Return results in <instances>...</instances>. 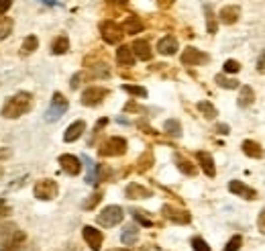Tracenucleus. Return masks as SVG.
I'll use <instances>...</instances> for the list:
<instances>
[{
    "label": "nucleus",
    "instance_id": "13",
    "mask_svg": "<svg viewBox=\"0 0 265 251\" xmlns=\"http://www.w3.org/2000/svg\"><path fill=\"white\" fill-rule=\"evenodd\" d=\"M163 214L168 216L172 223H177V225H188L190 223V212L186 210H179V208H174V206H163Z\"/></svg>",
    "mask_w": 265,
    "mask_h": 251
},
{
    "label": "nucleus",
    "instance_id": "42",
    "mask_svg": "<svg viewBox=\"0 0 265 251\" xmlns=\"http://www.w3.org/2000/svg\"><path fill=\"white\" fill-rule=\"evenodd\" d=\"M82 78H84V74H76V76H74V78H72V84H70V86H72V88H74V90H76V88H78V86H80V84H82V82H80V80H82Z\"/></svg>",
    "mask_w": 265,
    "mask_h": 251
},
{
    "label": "nucleus",
    "instance_id": "10",
    "mask_svg": "<svg viewBox=\"0 0 265 251\" xmlns=\"http://www.w3.org/2000/svg\"><path fill=\"white\" fill-rule=\"evenodd\" d=\"M82 235H84V241L90 245L92 251H100L102 241H104V235H102L100 231L94 229V227H90V225H86L84 229H82Z\"/></svg>",
    "mask_w": 265,
    "mask_h": 251
},
{
    "label": "nucleus",
    "instance_id": "3",
    "mask_svg": "<svg viewBox=\"0 0 265 251\" xmlns=\"http://www.w3.org/2000/svg\"><path fill=\"white\" fill-rule=\"evenodd\" d=\"M123 219H125V212H123V208H121V206H117V204L106 206L100 214L96 216L98 225H102V227H114V225L123 223Z\"/></svg>",
    "mask_w": 265,
    "mask_h": 251
},
{
    "label": "nucleus",
    "instance_id": "20",
    "mask_svg": "<svg viewBox=\"0 0 265 251\" xmlns=\"http://www.w3.org/2000/svg\"><path fill=\"white\" fill-rule=\"evenodd\" d=\"M125 192H127V198H132V200H137V198H149V196H151V190L141 186V184H135V182L129 184Z\"/></svg>",
    "mask_w": 265,
    "mask_h": 251
},
{
    "label": "nucleus",
    "instance_id": "11",
    "mask_svg": "<svg viewBox=\"0 0 265 251\" xmlns=\"http://www.w3.org/2000/svg\"><path fill=\"white\" fill-rule=\"evenodd\" d=\"M59 165H61V170L65 174H70V176H78L82 172V163H80V157L76 155H70V153H63L59 157Z\"/></svg>",
    "mask_w": 265,
    "mask_h": 251
},
{
    "label": "nucleus",
    "instance_id": "16",
    "mask_svg": "<svg viewBox=\"0 0 265 251\" xmlns=\"http://www.w3.org/2000/svg\"><path fill=\"white\" fill-rule=\"evenodd\" d=\"M157 51L161 55H174L177 51V39L174 35H165L163 39H159L157 43Z\"/></svg>",
    "mask_w": 265,
    "mask_h": 251
},
{
    "label": "nucleus",
    "instance_id": "28",
    "mask_svg": "<svg viewBox=\"0 0 265 251\" xmlns=\"http://www.w3.org/2000/svg\"><path fill=\"white\" fill-rule=\"evenodd\" d=\"M214 80H217V84H219L221 88H226V90H235V88H239V82L233 80V78H226L224 74H219Z\"/></svg>",
    "mask_w": 265,
    "mask_h": 251
},
{
    "label": "nucleus",
    "instance_id": "15",
    "mask_svg": "<svg viewBox=\"0 0 265 251\" xmlns=\"http://www.w3.org/2000/svg\"><path fill=\"white\" fill-rule=\"evenodd\" d=\"M84 131H86V123H84V121H76V123H72V125L68 127V131L63 133V141H65V143L78 141Z\"/></svg>",
    "mask_w": 265,
    "mask_h": 251
},
{
    "label": "nucleus",
    "instance_id": "17",
    "mask_svg": "<svg viewBox=\"0 0 265 251\" xmlns=\"http://www.w3.org/2000/svg\"><path fill=\"white\" fill-rule=\"evenodd\" d=\"M239 16H241V8L235 6V4H230V6H224V8L221 10L219 19H221V23H224V25H235V23L239 21Z\"/></svg>",
    "mask_w": 265,
    "mask_h": 251
},
{
    "label": "nucleus",
    "instance_id": "23",
    "mask_svg": "<svg viewBox=\"0 0 265 251\" xmlns=\"http://www.w3.org/2000/svg\"><path fill=\"white\" fill-rule=\"evenodd\" d=\"M253 100H255V92H253V88L251 86H243L241 88V94H239V106H249V104H253Z\"/></svg>",
    "mask_w": 265,
    "mask_h": 251
},
{
    "label": "nucleus",
    "instance_id": "21",
    "mask_svg": "<svg viewBox=\"0 0 265 251\" xmlns=\"http://www.w3.org/2000/svg\"><path fill=\"white\" fill-rule=\"evenodd\" d=\"M117 61L121 65H132L135 63V53H132V49L129 45H121L117 49Z\"/></svg>",
    "mask_w": 265,
    "mask_h": 251
},
{
    "label": "nucleus",
    "instance_id": "45",
    "mask_svg": "<svg viewBox=\"0 0 265 251\" xmlns=\"http://www.w3.org/2000/svg\"><path fill=\"white\" fill-rule=\"evenodd\" d=\"M14 251H37V249L33 247V245H25V243H23V245H21L19 249H14Z\"/></svg>",
    "mask_w": 265,
    "mask_h": 251
},
{
    "label": "nucleus",
    "instance_id": "12",
    "mask_svg": "<svg viewBox=\"0 0 265 251\" xmlns=\"http://www.w3.org/2000/svg\"><path fill=\"white\" fill-rule=\"evenodd\" d=\"M228 190L233 192V194H237V196H241V198H245V200H255L257 198V192L253 190V188H249L247 184H243V182H239V180H233L228 184Z\"/></svg>",
    "mask_w": 265,
    "mask_h": 251
},
{
    "label": "nucleus",
    "instance_id": "39",
    "mask_svg": "<svg viewBox=\"0 0 265 251\" xmlns=\"http://www.w3.org/2000/svg\"><path fill=\"white\" fill-rule=\"evenodd\" d=\"M132 216H135V219H137L141 225H145V227H151V221H149L147 216H143V214H141V210H132Z\"/></svg>",
    "mask_w": 265,
    "mask_h": 251
},
{
    "label": "nucleus",
    "instance_id": "31",
    "mask_svg": "<svg viewBox=\"0 0 265 251\" xmlns=\"http://www.w3.org/2000/svg\"><path fill=\"white\" fill-rule=\"evenodd\" d=\"M12 31V21L10 19H0V41L6 39Z\"/></svg>",
    "mask_w": 265,
    "mask_h": 251
},
{
    "label": "nucleus",
    "instance_id": "44",
    "mask_svg": "<svg viewBox=\"0 0 265 251\" xmlns=\"http://www.w3.org/2000/svg\"><path fill=\"white\" fill-rule=\"evenodd\" d=\"M217 131H219V133H222V135H228V131H230V129H228V125H219V127H217Z\"/></svg>",
    "mask_w": 265,
    "mask_h": 251
},
{
    "label": "nucleus",
    "instance_id": "32",
    "mask_svg": "<svg viewBox=\"0 0 265 251\" xmlns=\"http://www.w3.org/2000/svg\"><path fill=\"white\" fill-rule=\"evenodd\" d=\"M123 90H125V92H129V94H132V96H141V98H145V96H147V90H145V88H141V86H131V84H125Z\"/></svg>",
    "mask_w": 265,
    "mask_h": 251
},
{
    "label": "nucleus",
    "instance_id": "47",
    "mask_svg": "<svg viewBox=\"0 0 265 251\" xmlns=\"http://www.w3.org/2000/svg\"><path fill=\"white\" fill-rule=\"evenodd\" d=\"M112 2H117V4H125V2H129V0H112Z\"/></svg>",
    "mask_w": 265,
    "mask_h": 251
},
{
    "label": "nucleus",
    "instance_id": "48",
    "mask_svg": "<svg viewBox=\"0 0 265 251\" xmlns=\"http://www.w3.org/2000/svg\"><path fill=\"white\" fill-rule=\"evenodd\" d=\"M2 176H4V167L0 165V180H2Z\"/></svg>",
    "mask_w": 265,
    "mask_h": 251
},
{
    "label": "nucleus",
    "instance_id": "29",
    "mask_svg": "<svg viewBox=\"0 0 265 251\" xmlns=\"http://www.w3.org/2000/svg\"><path fill=\"white\" fill-rule=\"evenodd\" d=\"M198 110H200L204 116H206V119H217V108H214L210 102H208V100H202V102H198Z\"/></svg>",
    "mask_w": 265,
    "mask_h": 251
},
{
    "label": "nucleus",
    "instance_id": "9",
    "mask_svg": "<svg viewBox=\"0 0 265 251\" xmlns=\"http://www.w3.org/2000/svg\"><path fill=\"white\" fill-rule=\"evenodd\" d=\"M210 57L204 51H200V49H196V47H188V49H184V53H181V63L184 65H202Z\"/></svg>",
    "mask_w": 265,
    "mask_h": 251
},
{
    "label": "nucleus",
    "instance_id": "34",
    "mask_svg": "<svg viewBox=\"0 0 265 251\" xmlns=\"http://www.w3.org/2000/svg\"><path fill=\"white\" fill-rule=\"evenodd\" d=\"M192 249L194 251H210V245L202 237H194L192 239Z\"/></svg>",
    "mask_w": 265,
    "mask_h": 251
},
{
    "label": "nucleus",
    "instance_id": "33",
    "mask_svg": "<svg viewBox=\"0 0 265 251\" xmlns=\"http://www.w3.org/2000/svg\"><path fill=\"white\" fill-rule=\"evenodd\" d=\"M241 245H243V237L241 235H235V237H230V241L226 243L224 251H239Z\"/></svg>",
    "mask_w": 265,
    "mask_h": 251
},
{
    "label": "nucleus",
    "instance_id": "5",
    "mask_svg": "<svg viewBox=\"0 0 265 251\" xmlns=\"http://www.w3.org/2000/svg\"><path fill=\"white\" fill-rule=\"evenodd\" d=\"M100 33H102V39L108 43V45H117L123 41V35H125V31L121 25H117L114 21H104L100 25Z\"/></svg>",
    "mask_w": 265,
    "mask_h": 251
},
{
    "label": "nucleus",
    "instance_id": "4",
    "mask_svg": "<svg viewBox=\"0 0 265 251\" xmlns=\"http://www.w3.org/2000/svg\"><path fill=\"white\" fill-rule=\"evenodd\" d=\"M33 192H35V196H37L39 200H53V198L57 196L59 188H57V182H55V180L43 178V180H39V182L35 184Z\"/></svg>",
    "mask_w": 265,
    "mask_h": 251
},
{
    "label": "nucleus",
    "instance_id": "1",
    "mask_svg": "<svg viewBox=\"0 0 265 251\" xmlns=\"http://www.w3.org/2000/svg\"><path fill=\"white\" fill-rule=\"evenodd\" d=\"M27 241V235L14 223L0 225V251H14Z\"/></svg>",
    "mask_w": 265,
    "mask_h": 251
},
{
    "label": "nucleus",
    "instance_id": "18",
    "mask_svg": "<svg viewBox=\"0 0 265 251\" xmlns=\"http://www.w3.org/2000/svg\"><path fill=\"white\" fill-rule=\"evenodd\" d=\"M131 49H132V53H135V57H139V59H143V61L151 59V55H153V51H151V47H149V43L143 41V39H137L135 43L131 45Z\"/></svg>",
    "mask_w": 265,
    "mask_h": 251
},
{
    "label": "nucleus",
    "instance_id": "14",
    "mask_svg": "<svg viewBox=\"0 0 265 251\" xmlns=\"http://www.w3.org/2000/svg\"><path fill=\"white\" fill-rule=\"evenodd\" d=\"M196 159H198V163H200V167H202V172H204L208 178H214V176H217L214 159H212V155H210L208 151H198V153H196Z\"/></svg>",
    "mask_w": 265,
    "mask_h": 251
},
{
    "label": "nucleus",
    "instance_id": "25",
    "mask_svg": "<svg viewBox=\"0 0 265 251\" xmlns=\"http://www.w3.org/2000/svg\"><path fill=\"white\" fill-rule=\"evenodd\" d=\"M139 239V229L135 227V225H131V227H127L125 231H123V235H121V241L125 243V245H132Z\"/></svg>",
    "mask_w": 265,
    "mask_h": 251
},
{
    "label": "nucleus",
    "instance_id": "43",
    "mask_svg": "<svg viewBox=\"0 0 265 251\" xmlns=\"http://www.w3.org/2000/svg\"><path fill=\"white\" fill-rule=\"evenodd\" d=\"M257 70H259V72H265V51L261 53V57H259V61H257Z\"/></svg>",
    "mask_w": 265,
    "mask_h": 251
},
{
    "label": "nucleus",
    "instance_id": "22",
    "mask_svg": "<svg viewBox=\"0 0 265 251\" xmlns=\"http://www.w3.org/2000/svg\"><path fill=\"white\" fill-rule=\"evenodd\" d=\"M243 153L245 155H249V157H255V159H259V157H263V149H261V145L259 143H255V141H251V139H247V141H243Z\"/></svg>",
    "mask_w": 265,
    "mask_h": 251
},
{
    "label": "nucleus",
    "instance_id": "7",
    "mask_svg": "<svg viewBox=\"0 0 265 251\" xmlns=\"http://www.w3.org/2000/svg\"><path fill=\"white\" fill-rule=\"evenodd\" d=\"M125 151H127V139H123V137H110L100 147V155H104V157H119Z\"/></svg>",
    "mask_w": 265,
    "mask_h": 251
},
{
    "label": "nucleus",
    "instance_id": "41",
    "mask_svg": "<svg viewBox=\"0 0 265 251\" xmlns=\"http://www.w3.org/2000/svg\"><path fill=\"white\" fill-rule=\"evenodd\" d=\"M12 6V0H0V14H4Z\"/></svg>",
    "mask_w": 265,
    "mask_h": 251
},
{
    "label": "nucleus",
    "instance_id": "37",
    "mask_svg": "<svg viewBox=\"0 0 265 251\" xmlns=\"http://www.w3.org/2000/svg\"><path fill=\"white\" fill-rule=\"evenodd\" d=\"M151 161H153V155H151V153L147 151V153H145V155H143V157L139 159V163H141V165H139V170H141V172L149 170V167H151Z\"/></svg>",
    "mask_w": 265,
    "mask_h": 251
},
{
    "label": "nucleus",
    "instance_id": "38",
    "mask_svg": "<svg viewBox=\"0 0 265 251\" xmlns=\"http://www.w3.org/2000/svg\"><path fill=\"white\" fill-rule=\"evenodd\" d=\"M100 200H102V194H100V192H96V194H94L92 198H88V200H86V202L82 204V206H84V208H94L98 202H100Z\"/></svg>",
    "mask_w": 265,
    "mask_h": 251
},
{
    "label": "nucleus",
    "instance_id": "19",
    "mask_svg": "<svg viewBox=\"0 0 265 251\" xmlns=\"http://www.w3.org/2000/svg\"><path fill=\"white\" fill-rule=\"evenodd\" d=\"M123 31L129 33V35H137V33L143 31V21L139 19V16H135V14H129L127 21L123 23Z\"/></svg>",
    "mask_w": 265,
    "mask_h": 251
},
{
    "label": "nucleus",
    "instance_id": "36",
    "mask_svg": "<svg viewBox=\"0 0 265 251\" xmlns=\"http://www.w3.org/2000/svg\"><path fill=\"white\" fill-rule=\"evenodd\" d=\"M241 70V63L239 61H235V59H226L224 61V72L226 74H237Z\"/></svg>",
    "mask_w": 265,
    "mask_h": 251
},
{
    "label": "nucleus",
    "instance_id": "30",
    "mask_svg": "<svg viewBox=\"0 0 265 251\" xmlns=\"http://www.w3.org/2000/svg\"><path fill=\"white\" fill-rule=\"evenodd\" d=\"M163 129H165V133H170V135H174V137H179V135H181V125H179L176 119L165 121Z\"/></svg>",
    "mask_w": 265,
    "mask_h": 251
},
{
    "label": "nucleus",
    "instance_id": "8",
    "mask_svg": "<svg viewBox=\"0 0 265 251\" xmlns=\"http://www.w3.org/2000/svg\"><path fill=\"white\" fill-rule=\"evenodd\" d=\"M108 90L106 88H100V86H90L88 90H84V94H82V104L86 106H96L102 102V98H106Z\"/></svg>",
    "mask_w": 265,
    "mask_h": 251
},
{
    "label": "nucleus",
    "instance_id": "40",
    "mask_svg": "<svg viewBox=\"0 0 265 251\" xmlns=\"http://www.w3.org/2000/svg\"><path fill=\"white\" fill-rule=\"evenodd\" d=\"M257 229L265 235V208L259 212V219H257Z\"/></svg>",
    "mask_w": 265,
    "mask_h": 251
},
{
    "label": "nucleus",
    "instance_id": "26",
    "mask_svg": "<svg viewBox=\"0 0 265 251\" xmlns=\"http://www.w3.org/2000/svg\"><path fill=\"white\" fill-rule=\"evenodd\" d=\"M70 49V39L65 37V35H59L55 41H53V47H51V51L55 53V55H63L65 51Z\"/></svg>",
    "mask_w": 265,
    "mask_h": 251
},
{
    "label": "nucleus",
    "instance_id": "46",
    "mask_svg": "<svg viewBox=\"0 0 265 251\" xmlns=\"http://www.w3.org/2000/svg\"><path fill=\"white\" fill-rule=\"evenodd\" d=\"M108 251H129L127 247H112V249H108Z\"/></svg>",
    "mask_w": 265,
    "mask_h": 251
},
{
    "label": "nucleus",
    "instance_id": "6",
    "mask_svg": "<svg viewBox=\"0 0 265 251\" xmlns=\"http://www.w3.org/2000/svg\"><path fill=\"white\" fill-rule=\"evenodd\" d=\"M65 110H68V100L63 98V94L55 92V94H53V100H51V106H49L47 112H45V121L53 123V121L61 119Z\"/></svg>",
    "mask_w": 265,
    "mask_h": 251
},
{
    "label": "nucleus",
    "instance_id": "35",
    "mask_svg": "<svg viewBox=\"0 0 265 251\" xmlns=\"http://www.w3.org/2000/svg\"><path fill=\"white\" fill-rule=\"evenodd\" d=\"M206 21H208V33H210V35H212V33H217V19H214L210 6H206Z\"/></svg>",
    "mask_w": 265,
    "mask_h": 251
},
{
    "label": "nucleus",
    "instance_id": "2",
    "mask_svg": "<svg viewBox=\"0 0 265 251\" xmlns=\"http://www.w3.org/2000/svg\"><path fill=\"white\" fill-rule=\"evenodd\" d=\"M31 106H33V96L29 92H19L6 100V104L2 106V116L4 119H19V116L31 110Z\"/></svg>",
    "mask_w": 265,
    "mask_h": 251
},
{
    "label": "nucleus",
    "instance_id": "27",
    "mask_svg": "<svg viewBox=\"0 0 265 251\" xmlns=\"http://www.w3.org/2000/svg\"><path fill=\"white\" fill-rule=\"evenodd\" d=\"M39 47V39L35 35H29L25 41H23V49H21V55H31L35 49Z\"/></svg>",
    "mask_w": 265,
    "mask_h": 251
},
{
    "label": "nucleus",
    "instance_id": "24",
    "mask_svg": "<svg viewBox=\"0 0 265 251\" xmlns=\"http://www.w3.org/2000/svg\"><path fill=\"white\" fill-rule=\"evenodd\" d=\"M176 165H177V170L181 174H186V176H194L196 174V165L190 163L186 157H181V155H176Z\"/></svg>",
    "mask_w": 265,
    "mask_h": 251
}]
</instances>
